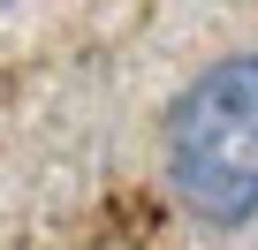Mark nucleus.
Masks as SVG:
<instances>
[{
  "mask_svg": "<svg viewBox=\"0 0 258 250\" xmlns=\"http://www.w3.org/2000/svg\"><path fill=\"white\" fill-rule=\"evenodd\" d=\"M167 182L198 227L258 220V53L205 61L167 106Z\"/></svg>",
  "mask_w": 258,
  "mask_h": 250,
  "instance_id": "1",
  "label": "nucleus"
},
{
  "mask_svg": "<svg viewBox=\"0 0 258 250\" xmlns=\"http://www.w3.org/2000/svg\"><path fill=\"white\" fill-rule=\"evenodd\" d=\"M8 8H16V0H0V16H8Z\"/></svg>",
  "mask_w": 258,
  "mask_h": 250,
  "instance_id": "2",
  "label": "nucleus"
}]
</instances>
